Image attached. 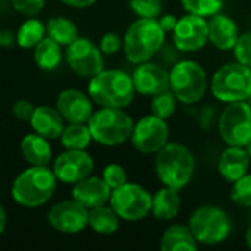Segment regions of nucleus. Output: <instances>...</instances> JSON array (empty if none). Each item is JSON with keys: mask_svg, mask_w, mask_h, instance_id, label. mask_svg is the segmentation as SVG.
Returning a JSON list of instances; mask_svg holds the SVG:
<instances>
[{"mask_svg": "<svg viewBox=\"0 0 251 251\" xmlns=\"http://www.w3.org/2000/svg\"><path fill=\"white\" fill-rule=\"evenodd\" d=\"M135 93L132 76L122 69H103L88 82V96L100 107L126 109Z\"/></svg>", "mask_w": 251, "mask_h": 251, "instance_id": "nucleus-1", "label": "nucleus"}, {"mask_svg": "<svg viewBox=\"0 0 251 251\" xmlns=\"http://www.w3.org/2000/svg\"><path fill=\"white\" fill-rule=\"evenodd\" d=\"M154 169L162 185L181 191L194 178V153L185 144L169 141L162 150L156 153Z\"/></svg>", "mask_w": 251, "mask_h": 251, "instance_id": "nucleus-2", "label": "nucleus"}, {"mask_svg": "<svg viewBox=\"0 0 251 251\" xmlns=\"http://www.w3.org/2000/svg\"><path fill=\"white\" fill-rule=\"evenodd\" d=\"M166 32L157 19L137 18L124 35V53L128 62L138 65L156 57L165 46Z\"/></svg>", "mask_w": 251, "mask_h": 251, "instance_id": "nucleus-3", "label": "nucleus"}, {"mask_svg": "<svg viewBox=\"0 0 251 251\" xmlns=\"http://www.w3.org/2000/svg\"><path fill=\"white\" fill-rule=\"evenodd\" d=\"M57 178L47 166H31L12 182V199L22 207L35 209L46 204L54 194Z\"/></svg>", "mask_w": 251, "mask_h": 251, "instance_id": "nucleus-4", "label": "nucleus"}, {"mask_svg": "<svg viewBox=\"0 0 251 251\" xmlns=\"http://www.w3.org/2000/svg\"><path fill=\"white\" fill-rule=\"evenodd\" d=\"M169 85L179 103L197 104L209 88L207 72L196 60H178L169 71Z\"/></svg>", "mask_w": 251, "mask_h": 251, "instance_id": "nucleus-5", "label": "nucleus"}, {"mask_svg": "<svg viewBox=\"0 0 251 251\" xmlns=\"http://www.w3.org/2000/svg\"><path fill=\"white\" fill-rule=\"evenodd\" d=\"M93 141L101 146H119L131 140L134 119L124 109L100 107L88 119Z\"/></svg>", "mask_w": 251, "mask_h": 251, "instance_id": "nucleus-6", "label": "nucleus"}, {"mask_svg": "<svg viewBox=\"0 0 251 251\" xmlns=\"http://www.w3.org/2000/svg\"><path fill=\"white\" fill-rule=\"evenodd\" d=\"M188 226L200 246L222 244L232 234L231 218L224 209L215 204L197 207L188 219Z\"/></svg>", "mask_w": 251, "mask_h": 251, "instance_id": "nucleus-7", "label": "nucleus"}, {"mask_svg": "<svg viewBox=\"0 0 251 251\" xmlns=\"http://www.w3.org/2000/svg\"><path fill=\"white\" fill-rule=\"evenodd\" d=\"M209 88L225 104L247 101L251 96V69L237 60L225 63L212 75Z\"/></svg>", "mask_w": 251, "mask_h": 251, "instance_id": "nucleus-8", "label": "nucleus"}, {"mask_svg": "<svg viewBox=\"0 0 251 251\" xmlns=\"http://www.w3.org/2000/svg\"><path fill=\"white\" fill-rule=\"evenodd\" d=\"M109 204L118 213L121 221L138 222L151 213V194L135 182H126L112 190Z\"/></svg>", "mask_w": 251, "mask_h": 251, "instance_id": "nucleus-9", "label": "nucleus"}, {"mask_svg": "<svg viewBox=\"0 0 251 251\" xmlns=\"http://www.w3.org/2000/svg\"><path fill=\"white\" fill-rule=\"evenodd\" d=\"M218 131L226 146L244 147L251 141V107L247 101L228 103L218 118Z\"/></svg>", "mask_w": 251, "mask_h": 251, "instance_id": "nucleus-10", "label": "nucleus"}, {"mask_svg": "<svg viewBox=\"0 0 251 251\" xmlns=\"http://www.w3.org/2000/svg\"><path fill=\"white\" fill-rule=\"evenodd\" d=\"M171 129L166 119L153 113L140 118L134 124L131 143L143 154H156L169 143Z\"/></svg>", "mask_w": 251, "mask_h": 251, "instance_id": "nucleus-11", "label": "nucleus"}, {"mask_svg": "<svg viewBox=\"0 0 251 251\" xmlns=\"http://www.w3.org/2000/svg\"><path fill=\"white\" fill-rule=\"evenodd\" d=\"M174 47L181 53H196L209 43L207 18L185 13L178 18V22L171 32Z\"/></svg>", "mask_w": 251, "mask_h": 251, "instance_id": "nucleus-12", "label": "nucleus"}, {"mask_svg": "<svg viewBox=\"0 0 251 251\" xmlns=\"http://www.w3.org/2000/svg\"><path fill=\"white\" fill-rule=\"evenodd\" d=\"M66 62L69 68L82 78H93L104 69V59L100 47L85 37H78L66 49Z\"/></svg>", "mask_w": 251, "mask_h": 251, "instance_id": "nucleus-13", "label": "nucleus"}, {"mask_svg": "<svg viewBox=\"0 0 251 251\" xmlns=\"http://www.w3.org/2000/svg\"><path fill=\"white\" fill-rule=\"evenodd\" d=\"M47 222L57 232L79 234L88 226V209L74 199L63 200L50 207Z\"/></svg>", "mask_w": 251, "mask_h": 251, "instance_id": "nucleus-14", "label": "nucleus"}, {"mask_svg": "<svg viewBox=\"0 0 251 251\" xmlns=\"http://www.w3.org/2000/svg\"><path fill=\"white\" fill-rule=\"evenodd\" d=\"M93 169L94 160L90 153H87V150L66 149L56 157L53 163V172L57 181L71 185L90 176Z\"/></svg>", "mask_w": 251, "mask_h": 251, "instance_id": "nucleus-15", "label": "nucleus"}, {"mask_svg": "<svg viewBox=\"0 0 251 251\" xmlns=\"http://www.w3.org/2000/svg\"><path fill=\"white\" fill-rule=\"evenodd\" d=\"M135 91L141 96L153 97L171 88L169 85V71L153 60L138 63L131 74Z\"/></svg>", "mask_w": 251, "mask_h": 251, "instance_id": "nucleus-16", "label": "nucleus"}, {"mask_svg": "<svg viewBox=\"0 0 251 251\" xmlns=\"http://www.w3.org/2000/svg\"><path fill=\"white\" fill-rule=\"evenodd\" d=\"M56 107L66 122H88L93 115V100L88 93L66 88L59 93Z\"/></svg>", "mask_w": 251, "mask_h": 251, "instance_id": "nucleus-17", "label": "nucleus"}, {"mask_svg": "<svg viewBox=\"0 0 251 251\" xmlns=\"http://www.w3.org/2000/svg\"><path fill=\"white\" fill-rule=\"evenodd\" d=\"M110 196H112V188L106 184V181L103 178L93 176V175L74 184L72 188V199L81 203L87 209L107 204Z\"/></svg>", "mask_w": 251, "mask_h": 251, "instance_id": "nucleus-18", "label": "nucleus"}, {"mask_svg": "<svg viewBox=\"0 0 251 251\" xmlns=\"http://www.w3.org/2000/svg\"><path fill=\"white\" fill-rule=\"evenodd\" d=\"M207 24H209V43L221 51L232 50L240 37V28L237 22L231 16L219 12L207 18Z\"/></svg>", "mask_w": 251, "mask_h": 251, "instance_id": "nucleus-19", "label": "nucleus"}, {"mask_svg": "<svg viewBox=\"0 0 251 251\" xmlns=\"http://www.w3.org/2000/svg\"><path fill=\"white\" fill-rule=\"evenodd\" d=\"M251 159L244 147L240 146H228L218 160V172L219 175L229 184L240 179L250 169Z\"/></svg>", "mask_w": 251, "mask_h": 251, "instance_id": "nucleus-20", "label": "nucleus"}, {"mask_svg": "<svg viewBox=\"0 0 251 251\" xmlns=\"http://www.w3.org/2000/svg\"><path fill=\"white\" fill-rule=\"evenodd\" d=\"M65 122L66 121L63 119L57 107L50 106H37L29 119L32 131L47 140L60 138L65 128Z\"/></svg>", "mask_w": 251, "mask_h": 251, "instance_id": "nucleus-21", "label": "nucleus"}, {"mask_svg": "<svg viewBox=\"0 0 251 251\" xmlns=\"http://www.w3.org/2000/svg\"><path fill=\"white\" fill-rule=\"evenodd\" d=\"M181 194L171 187H162L151 194V215L157 221H172L181 212Z\"/></svg>", "mask_w": 251, "mask_h": 251, "instance_id": "nucleus-22", "label": "nucleus"}, {"mask_svg": "<svg viewBox=\"0 0 251 251\" xmlns=\"http://www.w3.org/2000/svg\"><path fill=\"white\" fill-rule=\"evenodd\" d=\"M50 140L40 134H28L21 140V153L31 166H47L51 162L53 150L49 143Z\"/></svg>", "mask_w": 251, "mask_h": 251, "instance_id": "nucleus-23", "label": "nucleus"}, {"mask_svg": "<svg viewBox=\"0 0 251 251\" xmlns=\"http://www.w3.org/2000/svg\"><path fill=\"white\" fill-rule=\"evenodd\" d=\"M199 243L188 225L174 224L165 229L160 238L162 251H197Z\"/></svg>", "mask_w": 251, "mask_h": 251, "instance_id": "nucleus-24", "label": "nucleus"}, {"mask_svg": "<svg viewBox=\"0 0 251 251\" xmlns=\"http://www.w3.org/2000/svg\"><path fill=\"white\" fill-rule=\"evenodd\" d=\"M121 218L109 204L88 209V226L100 235H112L119 229Z\"/></svg>", "mask_w": 251, "mask_h": 251, "instance_id": "nucleus-25", "label": "nucleus"}, {"mask_svg": "<svg viewBox=\"0 0 251 251\" xmlns=\"http://www.w3.org/2000/svg\"><path fill=\"white\" fill-rule=\"evenodd\" d=\"M34 60L37 66L43 71H53L62 62V49L60 44L51 40L50 37H44L34 47Z\"/></svg>", "mask_w": 251, "mask_h": 251, "instance_id": "nucleus-26", "label": "nucleus"}, {"mask_svg": "<svg viewBox=\"0 0 251 251\" xmlns=\"http://www.w3.org/2000/svg\"><path fill=\"white\" fill-rule=\"evenodd\" d=\"M91 141L93 137L87 122H69L68 125H65L60 135L62 146L72 150H87Z\"/></svg>", "mask_w": 251, "mask_h": 251, "instance_id": "nucleus-27", "label": "nucleus"}, {"mask_svg": "<svg viewBox=\"0 0 251 251\" xmlns=\"http://www.w3.org/2000/svg\"><path fill=\"white\" fill-rule=\"evenodd\" d=\"M46 34L60 46H66V47L79 37L76 25L71 19L63 16L50 18L46 24Z\"/></svg>", "mask_w": 251, "mask_h": 251, "instance_id": "nucleus-28", "label": "nucleus"}, {"mask_svg": "<svg viewBox=\"0 0 251 251\" xmlns=\"http://www.w3.org/2000/svg\"><path fill=\"white\" fill-rule=\"evenodd\" d=\"M46 35V25L34 16H29L16 31V44L22 49H34Z\"/></svg>", "mask_w": 251, "mask_h": 251, "instance_id": "nucleus-29", "label": "nucleus"}, {"mask_svg": "<svg viewBox=\"0 0 251 251\" xmlns=\"http://www.w3.org/2000/svg\"><path fill=\"white\" fill-rule=\"evenodd\" d=\"M178 99L176 96L169 90L160 93V94H156L151 97V103H150V109H151V113L162 118V119H169L175 115L176 109H178Z\"/></svg>", "mask_w": 251, "mask_h": 251, "instance_id": "nucleus-30", "label": "nucleus"}, {"mask_svg": "<svg viewBox=\"0 0 251 251\" xmlns=\"http://www.w3.org/2000/svg\"><path fill=\"white\" fill-rule=\"evenodd\" d=\"M181 4L187 13L210 18L222 10L224 0H181Z\"/></svg>", "mask_w": 251, "mask_h": 251, "instance_id": "nucleus-31", "label": "nucleus"}, {"mask_svg": "<svg viewBox=\"0 0 251 251\" xmlns=\"http://www.w3.org/2000/svg\"><path fill=\"white\" fill-rule=\"evenodd\" d=\"M231 200L240 207H251V174L247 172L240 179L232 182Z\"/></svg>", "mask_w": 251, "mask_h": 251, "instance_id": "nucleus-32", "label": "nucleus"}, {"mask_svg": "<svg viewBox=\"0 0 251 251\" xmlns=\"http://www.w3.org/2000/svg\"><path fill=\"white\" fill-rule=\"evenodd\" d=\"M128 4L138 18L157 19L163 13V0H128Z\"/></svg>", "mask_w": 251, "mask_h": 251, "instance_id": "nucleus-33", "label": "nucleus"}, {"mask_svg": "<svg viewBox=\"0 0 251 251\" xmlns=\"http://www.w3.org/2000/svg\"><path fill=\"white\" fill-rule=\"evenodd\" d=\"M232 51L238 63L251 69V31L240 34Z\"/></svg>", "mask_w": 251, "mask_h": 251, "instance_id": "nucleus-34", "label": "nucleus"}, {"mask_svg": "<svg viewBox=\"0 0 251 251\" xmlns=\"http://www.w3.org/2000/svg\"><path fill=\"white\" fill-rule=\"evenodd\" d=\"M101 178L106 181V184H107L112 190L119 188L121 185H124V184L128 182L126 171L124 169V166H121V165H118V163H110V165H107V166L103 169Z\"/></svg>", "mask_w": 251, "mask_h": 251, "instance_id": "nucleus-35", "label": "nucleus"}, {"mask_svg": "<svg viewBox=\"0 0 251 251\" xmlns=\"http://www.w3.org/2000/svg\"><path fill=\"white\" fill-rule=\"evenodd\" d=\"M100 50L106 56H113L124 49V37L116 32H106L100 40Z\"/></svg>", "mask_w": 251, "mask_h": 251, "instance_id": "nucleus-36", "label": "nucleus"}, {"mask_svg": "<svg viewBox=\"0 0 251 251\" xmlns=\"http://www.w3.org/2000/svg\"><path fill=\"white\" fill-rule=\"evenodd\" d=\"M12 4L15 10L19 12L21 15L35 16L43 10L46 0H12Z\"/></svg>", "mask_w": 251, "mask_h": 251, "instance_id": "nucleus-37", "label": "nucleus"}, {"mask_svg": "<svg viewBox=\"0 0 251 251\" xmlns=\"http://www.w3.org/2000/svg\"><path fill=\"white\" fill-rule=\"evenodd\" d=\"M34 106L32 103H29L28 100H18L13 107H12V112H13V116L19 121H28L31 119L32 116V112H34Z\"/></svg>", "mask_w": 251, "mask_h": 251, "instance_id": "nucleus-38", "label": "nucleus"}, {"mask_svg": "<svg viewBox=\"0 0 251 251\" xmlns=\"http://www.w3.org/2000/svg\"><path fill=\"white\" fill-rule=\"evenodd\" d=\"M197 121L200 124V126L203 129H210L212 125L215 124V113H213V107L212 106H204L200 109Z\"/></svg>", "mask_w": 251, "mask_h": 251, "instance_id": "nucleus-39", "label": "nucleus"}, {"mask_svg": "<svg viewBox=\"0 0 251 251\" xmlns=\"http://www.w3.org/2000/svg\"><path fill=\"white\" fill-rule=\"evenodd\" d=\"M157 21H159L160 26L163 28V31H165L166 34H171V32L174 31L176 22H178V18H176L175 15H172V13H165V15L162 13V15L157 18Z\"/></svg>", "mask_w": 251, "mask_h": 251, "instance_id": "nucleus-40", "label": "nucleus"}, {"mask_svg": "<svg viewBox=\"0 0 251 251\" xmlns=\"http://www.w3.org/2000/svg\"><path fill=\"white\" fill-rule=\"evenodd\" d=\"M63 4L69 6V7H75V9H85L93 6L97 0H60Z\"/></svg>", "mask_w": 251, "mask_h": 251, "instance_id": "nucleus-41", "label": "nucleus"}, {"mask_svg": "<svg viewBox=\"0 0 251 251\" xmlns=\"http://www.w3.org/2000/svg\"><path fill=\"white\" fill-rule=\"evenodd\" d=\"M13 43H16V35L13 37L12 32H9V31H1V46H10V44H13Z\"/></svg>", "mask_w": 251, "mask_h": 251, "instance_id": "nucleus-42", "label": "nucleus"}, {"mask_svg": "<svg viewBox=\"0 0 251 251\" xmlns=\"http://www.w3.org/2000/svg\"><path fill=\"white\" fill-rule=\"evenodd\" d=\"M6 224H7V218H6V212L3 209V206L0 204V235L4 232L6 229Z\"/></svg>", "mask_w": 251, "mask_h": 251, "instance_id": "nucleus-43", "label": "nucleus"}, {"mask_svg": "<svg viewBox=\"0 0 251 251\" xmlns=\"http://www.w3.org/2000/svg\"><path fill=\"white\" fill-rule=\"evenodd\" d=\"M246 244H247V247L251 250V222L249 224L247 229H246Z\"/></svg>", "mask_w": 251, "mask_h": 251, "instance_id": "nucleus-44", "label": "nucleus"}, {"mask_svg": "<svg viewBox=\"0 0 251 251\" xmlns=\"http://www.w3.org/2000/svg\"><path fill=\"white\" fill-rule=\"evenodd\" d=\"M244 149H246L247 154L250 156V159H251V141H250V143H249V144H246V146H244Z\"/></svg>", "mask_w": 251, "mask_h": 251, "instance_id": "nucleus-45", "label": "nucleus"}, {"mask_svg": "<svg viewBox=\"0 0 251 251\" xmlns=\"http://www.w3.org/2000/svg\"><path fill=\"white\" fill-rule=\"evenodd\" d=\"M247 103H249V106H250V107H251V96H250V97H249V99H247Z\"/></svg>", "mask_w": 251, "mask_h": 251, "instance_id": "nucleus-46", "label": "nucleus"}, {"mask_svg": "<svg viewBox=\"0 0 251 251\" xmlns=\"http://www.w3.org/2000/svg\"><path fill=\"white\" fill-rule=\"evenodd\" d=\"M0 46H1V31H0Z\"/></svg>", "mask_w": 251, "mask_h": 251, "instance_id": "nucleus-47", "label": "nucleus"}]
</instances>
